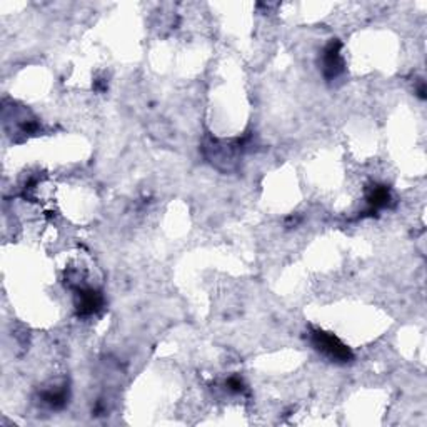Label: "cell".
Instances as JSON below:
<instances>
[{
  "mask_svg": "<svg viewBox=\"0 0 427 427\" xmlns=\"http://www.w3.org/2000/svg\"><path fill=\"white\" fill-rule=\"evenodd\" d=\"M390 201V194L389 189L384 187V185H374L371 189V192L367 194V202L372 209H380V207H388V204Z\"/></svg>",
  "mask_w": 427,
  "mask_h": 427,
  "instance_id": "cell-4",
  "label": "cell"
},
{
  "mask_svg": "<svg viewBox=\"0 0 427 427\" xmlns=\"http://www.w3.org/2000/svg\"><path fill=\"white\" fill-rule=\"evenodd\" d=\"M311 340L312 346L317 351L324 354L326 357H329L330 361L335 362H349L352 361V352L342 340L335 338L334 334L326 333L322 329H312L311 333Z\"/></svg>",
  "mask_w": 427,
  "mask_h": 427,
  "instance_id": "cell-1",
  "label": "cell"
},
{
  "mask_svg": "<svg viewBox=\"0 0 427 427\" xmlns=\"http://www.w3.org/2000/svg\"><path fill=\"white\" fill-rule=\"evenodd\" d=\"M102 306V297L97 290L84 287L77 290V312L79 316H92Z\"/></svg>",
  "mask_w": 427,
  "mask_h": 427,
  "instance_id": "cell-3",
  "label": "cell"
},
{
  "mask_svg": "<svg viewBox=\"0 0 427 427\" xmlns=\"http://www.w3.org/2000/svg\"><path fill=\"white\" fill-rule=\"evenodd\" d=\"M344 70V61L340 56V42L339 40H333L324 49L322 54V72H324L326 79H335L340 72Z\"/></svg>",
  "mask_w": 427,
  "mask_h": 427,
  "instance_id": "cell-2",
  "label": "cell"
}]
</instances>
